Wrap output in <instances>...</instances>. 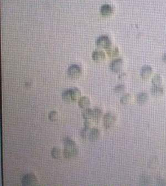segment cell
Segmentation results:
<instances>
[{
	"label": "cell",
	"mask_w": 166,
	"mask_h": 186,
	"mask_svg": "<svg viewBox=\"0 0 166 186\" xmlns=\"http://www.w3.org/2000/svg\"><path fill=\"white\" fill-rule=\"evenodd\" d=\"M100 136V132L98 128H94L90 130L88 136L90 141L95 142L99 139Z\"/></svg>",
	"instance_id": "30bf717a"
},
{
	"label": "cell",
	"mask_w": 166,
	"mask_h": 186,
	"mask_svg": "<svg viewBox=\"0 0 166 186\" xmlns=\"http://www.w3.org/2000/svg\"><path fill=\"white\" fill-rule=\"evenodd\" d=\"M126 77H127V75H126V74L125 73H122L121 74H120L119 75V77H118L119 79L120 80H122H122H125V79H126Z\"/></svg>",
	"instance_id": "d4e9b609"
},
{
	"label": "cell",
	"mask_w": 166,
	"mask_h": 186,
	"mask_svg": "<svg viewBox=\"0 0 166 186\" xmlns=\"http://www.w3.org/2000/svg\"><path fill=\"white\" fill-rule=\"evenodd\" d=\"M131 95L129 93H126L123 95L120 98V103L122 104H127L131 101Z\"/></svg>",
	"instance_id": "44dd1931"
},
{
	"label": "cell",
	"mask_w": 166,
	"mask_h": 186,
	"mask_svg": "<svg viewBox=\"0 0 166 186\" xmlns=\"http://www.w3.org/2000/svg\"><path fill=\"white\" fill-rule=\"evenodd\" d=\"M152 83L153 86H161L162 83V78L159 74H156L152 79Z\"/></svg>",
	"instance_id": "d6986e66"
},
{
	"label": "cell",
	"mask_w": 166,
	"mask_h": 186,
	"mask_svg": "<svg viewBox=\"0 0 166 186\" xmlns=\"http://www.w3.org/2000/svg\"><path fill=\"white\" fill-rule=\"evenodd\" d=\"M148 100V95L146 92H140L136 97V101L138 104H144Z\"/></svg>",
	"instance_id": "5bb4252c"
},
{
	"label": "cell",
	"mask_w": 166,
	"mask_h": 186,
	"mask_svg": "<svg viewBox=\"0 0 166 186\" xmlns=\"http://www.w3.org/2000/svg\"><path fill=\"white\" fill-rule=\"evenodd\" d=\"M116 117L111 112H108L103 116V125L106 129H110L114 126Z\"/></svg>",
	"instance_id": "3957f363"
},
{
	"label": "cell",
	"mask_w": 166,
	"mask_h": 186,
	"mask_svg": "<svg viewBox=\"0 0 166 186\" xmlns=\"http://www.w3.org/2000/svg\"><path fill=\"white\" fill-rule=\"evenodd\" d=\"M103 117L102 111L99 108H95L93 109V114L92 119L95 123H98Z\"/></svg>",
	"instance_id": "8fae6325"
},
{
	"label": "cell",
	"mask_w": 166,
	"mask_h": 186,
	"mask_svg": "<svg viewBox=\"0 0 166 186\" xmlns=\"http://www.w3.org/2000/svg\"><path fill=\"white\" fill-rule=\"evenodd\" d=\"M106 52L107 54L109 55V57H115L118 55L119 54V51H118V47L114 46L111 45L110 47L106 49Z\"/></svg>",
	"instance_id": "2e32d148"
},
{
	"label": "cell",
	"mask_w": 166,
	"mask_h": 186,
	"mask_svg": "<svg viewBox=\"0 0 166 186\" xmlns=\"http://www.w3.org/2000/svg\"><path fill=\"white\" fill-rule=\"evenodd\" d=\"M125 90V86L124 85H118L115 86L114 88V91L116 93H120L124 91Z\"/></svg>",
	"instance_id": "603a6c76"
},
{
	"label": "cell",
	"mask_w": 166,
	"mask_h": 186,
	"mask_svg": "<svg viewBox=\"0 0 166 186\" xmlns=\"http://www.w3.org/2000/svg\"><path fill=\"white\" fill-rule=\"evenodd\" d=\"M61 149L57 147H55L52 148L51 151V155L52 158L55 159H59L61 156Z\"/></svg>",
	"instance_id": "ac0fdd59"
},
{
	"label": "cell",
	"mask_w": 166,
	"mask_h": 186,
	"mask_svg": "<svg viewBox=\"0 0 166 186\" xmlns=\"http://www.w3.org/2000/svg\"><path fill=\"white\" fill-rule=\"evenodd\" d=\"M21 182L24 186H34L37 184L38 180L34 174H27L23 177Z\"/></svg>",
	"instance_id": "8992f818"
},
{
	"label": "cell",
	"mask_w": 166,
	"mask_h": 186,
	"mask_svg": "<svg viewBox=\"0 0 166 186\" xmlns=\"http://www.w3.org/2000/svg\"><path fill=\"white\" fill-rule=\"evenodd\" d=\"M151 92L154 97H160L163 95L164 90L163 88L160 86H153L151 88Z\"/></svg>",
	"instance_id": "9a60e30c"
},
{
	"label": "cell",
	"mask_w": 166,
	"mask_h": 186,
	"mask_svg": "<svg viewBox=\"0 0 166 186\" xmlns=\"http://www.w3.org/2000/svg\"><path fill=\"white\" fill-rule=\"evenodd\" d=\"M123 66V60L118 58L112 61L110 64V69L114 73H118L122 70Z\"/></svg>",
	"instance_id": "52a82bcc"
},
{
	"label": "cell",
	"mask_w": 166,
	"mask_h": 186,
	"mask_svg": "<svg viewBox=\"0 0 166 186\" xmlns=\"http://www.w3.org/2000/svg\"><path fill=\"white\" fill-rule=\"evenodd\" d=\"M78 104L79 107L83 109H85L90 105V100L86 96L81 97L78 101Z\"/></svg>",
	"instance_id": "7c38bea8"
},
{
	"label": "cell",
	"mask_w": 166,
	"mask_h": 186,
	"mask_svg": "<svg viewBox=\"0 0 166 186\" xmlns=\"http://www.w3.org/2000/svg\"><path fill=\"white\" fill-rule=\"evenodd\" d=\"M92 58L93 60L96 62L102 61L105 58V54L104 52L100 50H96L93 51L92 54Z\"/></svg>",
	"instance_id": "9c48e42d"
},
{
	"label": "cell",
	"mask_w": 166,
	"mask_h": 186,
	"mask_svg": "<svg viewBox=\"0 0 166 186\" xmlns=\"http://www.w3.org/2000/svg\"><path fill=\"white\" fill-rule=\"evenodd\" d=\"M81 73L82 71L81 67L75 64L69 66L67 71L68 75L72 79H77L80 77Z\"/></svg>",
	"instance_id": "277c9868"
},
{
	"label": "cell",
	"mask_w": 166,
	"mask_h": 186,
	"mask_svg": "<svg viewBox=\"0 0 166 186\" xmlns=\"http://www.w3.org/2000/svg\"><path fill=\"white\" fill-rule=\"evenodd\" d=\"M90 127L84 126L83 129L80 130V135L83 139H86L89 136L90 132Z\"/></svg>",
	"instance_id": "ffe728a7"
},
{
	"label": "cell",
	"mask_w": 166,
	"mask_h": 186,
	"mask_svg": "<svg viewBox=\"0 0 166 186\" xmlns=\"http://www.w3.org/2000/svg\"><path fill=\"white\" fill-rule=\"evenodd\" d=\"M153 73V70L150 65H144L140 70L141 77L143 79H148L150 77Z\"/></svg>",
	"instance_id": "ba28073f"
},
{
	"label": "cell",
	"mask_w": 166,
	"mask_h": 186,
	"mask_svg": "<svg viewBox=\"0 0 166 186\" xmlns=\"http://www.w3.org/2000/svg\"><path fill=\"white\" fill-rule=\"evenodd\" d=\"M93 109L91 108H85L83 110L81 115L84 120H90L93 118Z\"/></svg>",
	"instance_id": "e0dca14e"
},
{
	"label": "cell",
	"mask_w": 166,
	"mask_h": 186,
	"mask_svg": "<svg viewBox=\"0 0 166 186\" xmlns=\"http://www.w3.org/2000/svg\"><path fill=\"white\" fill-rule=\"evenodd\" d=\"M96 45L102 49H108L111 45V41L108 36L103 35L100 36L96 41Z\"/></svg>",
	"instance_id": "5b68a950"
},
{
	"label": "cell",
	"mask_w": 166,
	"mask_h": 186,
	"mask_svg": "<svg viewBox=\"0 0 166 186\" xmlns=\"http://www.w3.org/2000/svg\"><path fill=\"white\" fill-rule=\"evenodd\" d=\"M112 12H113L112 7L108 4H105L102 5L100 9V13L101 15L105 17L110 16Z\"/></svg>",
	"instance_id": "4fadbf2b"
},
{
	"label": "cell",
	"mask_w": 166,
	"mask_h": 186,
	"mask_svg": "<svg viewBox=\"0 0 166 186\" xmlns=\"http://www.w3.org/2000/svg\"><path fill=\"white\" fill-rule=\"evenodd\" d=\"M162 60L164 63H166V53L164 54L162 57Z\"/></svg>",
	"instance_id": "484cf974"
},
{
	"label": "cell",
	"mask_w": 166,
	"mask_h": 186,
	"mask_svg": "<svg viewBox=\"0 0 166 186\" xmlns=\"http://www.w3.org/2000/svg\"><path fill=\"white\" fill-rule=\"evenodd\" d=\"M64 148L63 155L64 158L70 159L77 156L79 150L76 143L70 139V138L66 137L64 139Z\"/></svg>",
	"instance_id": "6da1fadb"
},
{
	"label": "cell",
	"mask_w": 166,
	"mask_h": 186,
	"mask_svg": "<svg viewBox=\"0 0 166 186\" xmlns=\"http://www.w3.org/2000/svg\"><path fill=\"white\" fill-rule=\"evenodd\" d=\"M140 181L142 184H146L150 182V178L147 176H143L141 177Z\"/></svg>",
	"instance_id": "cb8c5ba5"
},
{
	"label": "cell",
	"mask_w": 166,
	"mask_h": 186,
	"mask_svg": "<svg viewBox=\"0 0 166 186\" xmlns=\"http://www.w3.org/2000/svg\"><path fill=\"white\" fill-rule=\"evenodd\" d=\"M81 92L77 88L68 89L62 93V98L65 102L68 103L74 102L80 98Z\"/></svg>",
	"instance_id": "7a4b0ae2"
},
{
	"label": "cell",
	"mask_w": 166,
	"mask_h": 186,
	"mask_svg": "<svg viewBox=\"0 0 166 186\" xmlns=\"http://www.w3.org/2000/svg\"><path fill=\"white\" fill-rule=\"evenodd\" d=\"M48 118L51 122H55L58 119V114L57 112L53 110L48 114Z\"/></svg>",
	"instance_id": "7402d4cb"
}]
</instances>
